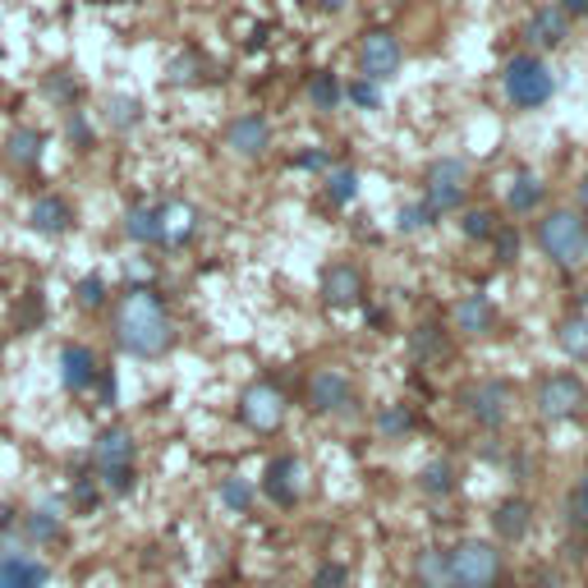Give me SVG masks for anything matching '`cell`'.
Returning <instances> with one entry per match:
<instances>
[{
  "label": "cell",
  "mask_w": 588,
  "mask_h": 588,
  "mask_svg": "<svg viewBox=\"0 0 588 588\" xmlns=\"http://www.w3.org/2000/svg\"><path fill=\"white\" fill-rule=\"evenodd\" d=\"M487 244H493L497 263H515V258H520V230H515V226H497Z\"/></svg>",
  "instance_id": "obj_46"
},
{
  "label": "cell",
  "mask_w": 588,
  "mask_h": 588,
  "mask_svg": "<svg viewBox=\"0 0 588 588\" xmlns=\"http://www.w3.org/2000/svg\"><path fill=\"white\" fill-rule=\"evenodd\" d=\"M0 363H5V341H0Z\"/></svg>",
  "instance_id": "obj_55"
},
{
  "label": "cell",
  "mask_w": 588,
  "mask_h": 588,
  "mask_svg": "<svg viewBox=\"0 0 588 588\" xmlns=\"http://www.w3.org/2000/svg\"><path fill=\"white\" fill-rule=\"evenodd\" d=\"M217 497H221V506L230 515H248L253 511V501H258V493H253V483L248 478H240V474H226L221 478V487H217Z\"/></svg>",
  "instance_id": "obj_34"
},
{
  "label": "cell",
  "mask_w": 588,
  "mask_h": 588,
  "mask_svg": "<svg viewBox=\"0 0 588 588\" xmlns=\"http://www.w3.org/2000/svg\"><path fill=\"white\" fill-rule=\"evenodd\" d=\"M234 414H240V423L248 427V433H258V437H271V433H281L285 427V414H290V400H285V391L277 382H248L240 391V405H234Z\"/></svg>",
  "instance_id": "obj_3"
},
{
  "label": "cell",
  "mask_w": 588,
  "mask_h": 588,
  "mask_svg": "<svg viewBox=\"0 0 588 588\" xmlns=\"http://www.w3.org/2000/svg\"><path fill=\"white\" fill-rule=\"evenodd\" d=\"M538 248L557 267H579L588 258V221L575 207H557L538 221Z\"/></svg>",
  "instance_id": "obj_2"
},
{
  "label": "cell",
  "mask_w": 588,
  "mask_h": 588,
  "mask_svg": "<svg viewBox=\"0 0 588 588\" xmlns=\"http://www.w3.org/2000/svg\"><path fill=\"white\" fill-rule=\"evenodd\" d=\"M409 349H414V359H433V355H446V341L433 322H423V327L409 331Z\"/></svg>",
  "instance_id": "obj_41"
},
{
  "label": "cell",
  "mask_w": 588,
  "mask_h": 588,
  "mask_svg": "<svg viewBox=\"0 0 588 588\" xmlns=\"http://www.w3.org/2000/svg\"><path fill=\"white\" fill-rule=\"evenodd\" d=\"M433 221H437V217H433V212L423 207V199H419V203H405V207H400V217H396L400 234H419V230H427Z\"/></svg>",
  "instance_id": "obj_45"
},
{
  "label": "cell",
  "mask_w": 588,
  "mask_h": 588,
  "mask_svg": "<svg viewBox=\"0 0 588 588\" xmlns=\"http://www.w3.org/2000/svg\"><path fill=\"white\" fill-rule=\"evenodd\" d=\"M446 561H450V584L460 588H493L506 571L497 542H483V538H464L456 552H446Z\"/></svg>",
  "instance_id": "obj_6"
},
{
  "label": "cell",
  "mask_w": 588,
  "mask_h": 588,
  "mask_svg": "<svg viewBox=\"0 0 588 588\" xmlns=\"http://www.w3.org/2000/svg\"><path fill=\"white\" fill-rule=\"evenodd\" d=\"M226 148H230V156H240V162H258V156H267V148H271V120L258 111L234 115V120L226 125Z\"/></svg>",
  "instance_id": "obj_14"
},
{
  "label": "cell",
  "mask_w": 588,
  "mask_h": 588,
  "mask_svg": "<svg viewBox=\"0 0 588 588\" xmlns=\"http://www.w3.org/2000/svg\"><path fill=\"white\" fill-rule=\"evenodd\" d=\"M74 308L78 312H106L111 308V285L102 271H88V277L74 281Z\"/></svg>",
  "instance_id": "obj_30"
},
{
  "label": "cell",
  "mask_w": 588,
  "mask_h": 588,
  "mask_svg": "<svg viewBox=\"0 0 588 588\" xmlns=\"http://www.w3.org/2000/svg\"><path fill=\"white\" fill-rule=\"evenodd\" d=\"M565 520H571V528H588V497L571 493V501H565Z\"/></svg>",
  "instance_id": "obj_49"
},
{
  "label": "cell",
  "mask_w": 588,
  "mask_h": 588,
  "mask_svg": "<svg viewBox=\"0 0 588 588\" xmlns=\"http://www.w3.org/2000/svg\"><path fill=\"white\" fill-rule=\"evenodd\" d=\"M28 230L42 234V240H65L74 230V203L65 193H37L28 207Z\"/></svg>",
  "instance_id": "obj_16"
},
{
  "label": "cell",
  "mask_w": 588,
  "mask_h": 588,
  "mask_svg": "<svg viewBox=\"0 0 588 588\" xmlns=\"http://www.w3.org/2000/svg\"><path fill=\"white\" fill-rule=\"evenodd\" d=\"M464 199H469V166L460 162V156H437L423 175V207L442 221V217H450V212H460Z\"/></svg>",
  "instance_id": "obj_4"
},
{
  "label": "cell",
  "mask_w": 588,
  "mask_h": 588,
  "mask_svg": "<svg viewBox=\"0 0 588 588\" xmlns=\"http://www.w3.org/2000/svg\"><path fill=\"white\" fill-rule=\"evenodd\" d=\"M47 584H51V565L33 557L28 547L0 557V588H47Z\"/></svg>",
  "instance_id": "obj_19"
},
{
  "label": "cell",
  "mask_w": 588,
  "mask_h": 588,
  "mask_svg": "<svg viewBox=\"0 0 588 588\" xmlns=\"http://www.w3.org/2000/svg\"><path fill=\"white\" fill-rule=\"evenodd\" d=\"M139 460V442H133V433L125 423H106L92 433V446H88V464L102 474V469H125Z\"/></svg>",
  "instance_id": "obj_13"
},
{
  "label": "cell",
  "mask_w": 588,
  "mask_h": 588,
  "mask_svg": "<svg viewBox=\"0 0 588 588\" xmlns=\"http://www.w3.org/2000/svg\"><path fill=\"white\" fill-rule=\"evenodd\" d=\"M378 433L386 442H400L405 433H414V409H405V405H386L382 414H378Z\"/></svg>",
  "instance_id": "obj_40"
},
{
  "label": "cell",
  "mask_w": 588,
  "mask_h": 588,
  "mask_svg": "<svg viewBox=\"0 0 588 588\" xmlns=\"http://www.w3.org/2000/svg\"><path fill=\"white\" fill-rule=\"evenodd\" d=\"M148 120V106H143V97H133V92H111L106 102H102V125L111 133H133V129H143Z\"/></svg>",
  "instance_id": "obj_23"
},
{
  "label": "cell",
  "mask_w": 588,
  "mask_h": 588,
  "mask_svg": "<svg viewBox=\"0 0 588 588\" xmlns=\"http://www.w3.org/2000/svg\"><path fill=\"white\" fill-rule=\"evenodd\" d=\"M290 166H294V170H322V166H331V156L318 152V148H308V152H299V156H290Z\"/></svg>",
  "instance_id": "obj_48"
},
{
  "label": "cell",
  "mask_w": 588,
  "mask_h": 588,
  "mask_svg": "<svg viewBox=\"0 0 588 588\" xmlns=\"http://www.w3.org/2000/svg\"><path fill=\"white\" fill-rule=\"evenodd\" d=\"M442 588H460V584H442Z\"/></svg>",
  "instance_id": "obj_56"
},
{
  "label": "cell",
  "mask_w": 588,
  "mask_h": 588,
  "mask_svg": "<svg viewBox=\"0 0 588 588\" xmlns=\"http://www.w3.org/2000/svg\"><path fill=\"white\" fill-rule=\"evenodd\" d=\"M414 575H419L423 588H442V584H450V561H446L442 547H427V552H419Z\"/></svg>",
  "instance_id": "obj_37"
},
{
  "label": "cell",
  "mask_w": 588,
  "mask_h": 588,
  "mask_svg": "<svg viewBox=\"0 0 588 588\" xmlns=\"http://www.w3.org/2000/svg\"><path fill=\"white\" fill-rule=\"evenodd\" d=\"M575 493H579V497H588V469L579 474V487H575Z\"/></svg>",
  "instance_id": "obj_52"
},
{
  "label": "cell",
  "mask_w": 588,
  "mask_h": 588,
  "mask_svg": "<svg viewBox=\"0 0 588 588\" xmlns=\"http://www.w3.org/2000/svg\"><path fill=\"white\" fill-rule=\"evenodd\" d=\"M538 588H565V584H561V579H542Z\"/></svg>",
  "instance_id": "obj_54"
},
{
  "label": "cell",
  "mask_w": 588,
  "mask_h": 588,
  "mask_svg": "<svg viewBox=\"0 0 588 588\" xmlns=\"http://www.w3.org/2000/svg\"><path fill=\"white\" fill-rule=\"evenodd\" d=\"M349 405H355V378H349L345 368L327 363L308 378V409L312 414H345Z\"/></svg>",
  "instance_id": "obj_10"
},
{
  "label": "cell",
  "mask_w": 588,
  "mask_h": 588,
  "mask_svg": "<svg viewBox=\"0 0 588 588\" xmlns=\"http://www.w3.org/2000/svg\"><path fill=\"white\" fill-rule=\"evenodd\" d=\"M501 221L493 217V212H487V207H469L464 212V221H460V230H464V240H493V230H497Z\"/></svg>",
  "instance_id": "obj_42"
},
{
  "label": "cell",
  "mask_w": 588,
  "mask_h": 588,
  "mask_svg": "<svg viewBox=\"0 0 588 588\" xmlns=\"http://www.w3.org/2000/svg\"><path fill=\"white\" fill-rule=\"evenodd\" d=\"M363 271L355 263H331L322 271V304L327 308H355L363 299Z\"/></svg>",
  "instance_id": "obj_18"
},
{
  "label": "cell",
  "mask_w": 588,
  "mask_h": 588,
  "mask_svg": "<svg viewBox=\"0 0 588 588\" xmlns=\"http://www.w3.org/2000/svg\"><path fill=\"white\" fill-rule=\"evenodd\" d=\"M405 65V47L391 28H368L359 42V78H372V84H391Z\"/></svg>",
  "instance_id": "obj_8"
},
{
  "label": "cell",
  "mask_w": 588,
  "mask_h": 588,
  "mask_svg": "<svg viewBox=\"0 0 588 588\" xmlns=\"http://www.w3.org/2000/svg\"><path fill=\"white\" fill-rule=\"evenodd\" d=\"M322 10H345V0H322Z\"/></svg>",
  "instance_id": "obj_53"
},
{
  "label": "cell",
  "mask_w": 588,
  "mask_h": 588,
  "mask_svg": "<svg viewBox=\"0 0 588 588\" xmlns=\"http://www.w3.org/2000/svg\"><path fill=\"white\" fill-rule=\"evenodd\" d=\"M542 180L534 170H515L511 180H506V207L515 212V217H528V212H538L542 207Z\"/></svg>",
  "instance_id": "obj_28"
},
{
  "label": "cell",
  "mask_w": 588,
  "mask_h": 588,
  "mask_svg": "<svg viewBox=\"0 0 588 588\" xmlns=\"http://www.w3.org/2000/svg\"><path fill=\"white\" fill-rule=\"evenodd\" d=\"M55 372H61V386L69 391V396H88L97 372H102V355L84 341H65L61 355H55Z\"/></svg>",
  "instance_id": "obj_12"
},
{
  "label": "cell",
  "mask_w": 588,
  "mask_h": 588,
  "mask_svg": "<svg viewBox=\"0 0 588 588\" xmlns=\"http://www.w3.org/2000/svg\"><path fill=\"white\" fill-rule=\"evenodd\" d=\"M349 584V571L341 561H322L318 571H312V588H345Z\"/></svg>",
  "instance_id": "obj_47"
},
{
  "label": "cell",
  "mask_w": 588,
  "mask_h": 588,
  "mask_svg": "<svg viewBox=\"0 0 588 588\" xmlns=\"http://www.w3.org/2000/svg\"><path fill=\"white\" fill-rule=\"evenodd\" d=\"M156 221H162V244H156V248L180 253V248H189L193 240H199L203 212L193 203H184V199H166V203H156Z\"/></svg>",
  "instance_id": "obj_11"
},
{
  "label": "cell",
  "mask_w": 588,
  "mask_h": 588,
  "mask_svg": "<svg viewBox=\"0 0 588 588\" xmlns=\"http://www.w3.org/2000/svg\"><path fill=\"white\" fill-rule=\"evenodd\" d=\"M345 102H355L359 111H382V84L355 78V84H345Z\"/></svg>",
  "instance_id": "obj_43"
},
{
  "label": "cell",
  "mask_w": 588,
  "mask_h": 588,
  "mask_svg": "<svg viewBox=\"0 0 588 588\" xmlns=\"http://www.w3.org/2000/svg\"><path fill=\"white\" fill-rule=\"evenodd\" d=\"M65 143L78 152V156H88L97 148V125H92V115L88 111H65Z\"/></svg>",
  "instance_id": "obj_36"
},
{
  "label": "cell",
  "mask_w": 588,
  "mask_h": 588,
  "mask_svg": "<svg viewBox=\"0 0 588 588\" xmlns=\"http://www.w3.org/2000/svg\"><path fill=\"white\" fill-rule=\"evenodd\" d=\"M571 37V14L561 5H538L524 18V42L528 47H561Z\"/></svg>",
  "instance_id": "obj_20"
},
{
  "label": "cell",
  "mask_w": 588,
  "mask_h": 588,
  "mask_svg": "<svg viewBox=\"0 0 588 588\" xmlns=\"http://www.w3.org/2000/svg\"><path fill=\"white\" fill-rule=\"evenodd\" d=\"M47 156V133L37 125H18L10 139H5V162L18 170V175H33L37 166H42Z\"/></svg>",
  "instance_id": "obj_21"
},
{
  "label": "cell",
  "mask_w": 588,
  "mask_h": 588,
  "mask_svg": "<svg viewBox=\"0 0 588 588\" xmlns=\"http://www.w3.org/2000/svg\"><path fill=\"white\" fill-rule=\"evenodd\" d=\"M42 322H47V294L42 290H24L18 294V304H14V331L18 336H33Z\"/></svg>",
  "instance_id": "obj_33"
},
{
  "label": "cell",
  "mask_w": 588,
  "mask_h": 588,
  "mask_svg": "<svg viewBox=\"0 0 588 588\" xmlns=\"http://www.w3.org/2000/svg\"><path fill=\"white\" fill-rule=\"evenodd\" d=\"M450 318H456V331L460 336H487V331L497 327V304L487 299V294H464V299L456 304V312H450Z\"/></svg>",
  "instance_id": "obj_22"
},
{
  "label": "cell",
  "mask_w": 588,
  "mask_h": 588,
  "mask_svg": "<svg viewBox=\"0 0 588 588\" xmlns=\"http://www.w3.org/2000/svg\"><path fill=\"white\" fill-rule=\"evenodd\" d=\"M102 501H106V493H102V483H97V469L78 464L69 474V511L74 515H97L102 511Z\"/></svg>",
  "instance_id": "obj_26"
},
{
  "label": "cell",
  "mask_w": 588,
  "mask_h": 588,
  "mask_svg": "<svg viewBox=\"0 0 588 588\" xmlns=\"http://www.w3.org/2000/svg\"><path fill=\"white\" fill-rule=\"evenodd\" d=\"M18 534L28 547H51L65 538V506L55 497H42L33 511H18Z\"/></svg>",
  "instance_id": "obj_15"
},
{
  "label": "cell",
  "mask_w": 588,
  "mask_h": 588,
  "mask_svg": "<svg viewBox=\"0 0 588 588\" xmlns=\"http://www.w3.org/2000/svg\"><path fill=\"white\" fill-rule=\"evenodd\" d=\"M42 97L55 111H74L78 102H84V84H78V74L69 65H55V69L42 74Z\"/></svg>",
  "instance_id": "obj_27"
},
{
  "label": "cell",
  "mask_w": 588,
  "mask_h": 588,
  "mask_svg": "<svg viewBox=\"0 0 588 588\" xmlns=\"http://www.w3.org/2000/svg\"><path fill=\"white\" fill-rule=\"evenodd\" d=\"M120 230H125V240H129V244L156 248V244H162V221H156V203H133V207H125Z\"/></svg>",
  "instance_id": "obj_25"
},
{
  "label": "cell",
  "mask_w": 588,
  "mask_h": 588,
  "mask_svg": "<svg viewBox=\"0 0 588 588\" xmlns=\"http://www.w3.org/2000/svg\"><path fill=\"white\" fill-rule=\"evenodd\" d=\"M575 193H579V207H575V212H579V217L588 221V175H584V180H579V189H575Z\"/></svg>",
  "instance_id": "obj_50"
},
{
  "label": "cell",
  "mask_w": 588,
  "mask_h": 588,
  "mask_svg": "<svg viewBox=\"0 0 588 588\" xmlns=\"http://www.w3.org/2000/svg\"><path fill=\"white\" fill-rule=\"evenodd\" d=\"M561 10L571 14V18H575V14H588V0H561Z\"/></svg>",
  "instance_id": "obj_51"
},
{
  "label": "cell",
  "mask_w": 588,
  "mask_h": 588,
  "mask_svg": "<svg viewBox=\"0 0 588 588\" xmlns=\"http://www.w3.org/2000/svg\"><path fill=\"white\" fill-rule=\"evenodd\" d=\"M493 528H497L501 542H520L528 528H534V506H528L524 497H506L493 511Z\"/></svg>",
  "instance_id": "obj_24"
},
{
  "label": "cell",
  "mask_w": 588,
  "mask_h": 588,
  "mask_svg": "<svg viewBox=\"0 0 588 588\" xmlns=\"http://www.w3.org/2000/svg\"><path fill=\"white\" fill-rule=\"evenodd\" d=\"M97 483H102V493H106V497L125 501V497H133V487H139V464H125V469H102V474H97Z\"/></svg>",
  "instance_id": "obj_39"
},
{
  "label": "cell",
  "mask_w": 588,
  "mask_h": 588,
  "mask_svg": "<svg viewBox=\"0 0 588 588\" xmlns=\"http://www.w3.org/2000/svg\"><path fill=\"white\" fill-rule=\"evenodd\" d=\"M327 199L331 207H349L359 199V170L355 166H331L327 170Z\"/></svg>",
  "instance_id": "obj_35"
},
{
  "label": "cell",
  "mask_w": 588,
  "mask_h": 588,
  "mask_svg": "<svg viewBox=\"0 0 588 588\" xmlns=\"http://www.w3.org/2000/svg\"><path fill=\"white\" fill-rule=\"evenodd\" d=\"M203 74H207V61L199 51H180V55H170L166 61V84L170 88H199Z\"/></svg>",
  "instance_id": "obj_31"
},
{
  "label": "cell",
  "mask_w": 588,
  "mask_h": 588,
  "mask_svg": "<svg viewBox=\"0 0 588 588\" xmlns=\"http://www.w3.org/2000/svg\"><path fill=\"white\" fill-rule=\"evenodd\" d=\"M501 84H506V97H511V106H520V111H538V106L552 102L557 74L547 69L538 55H528V51H524V55H515V61L506 65Z\"/></svg>",
  "instance_id": "obj_5"
},
{
  "label": "cell",
  "mask_w": 588,
  "mask_h": 588,
  "mask_svg": "<svg viewBox=\"0 0 588 588\" xmlns=\"http://www.w3.org/2000/svg\"><path fill=\"white\" fill-rule=\"evenodd\" d=\"M584 405H588V386L575 378V372H552V378H542V386H538V414L547 423L579 419Z\"/></svg>",
  "instance_id": "obj_7"
},
{
  "label": "cell",
  "mask_w": 588,
  "mask_h": 588,
  "mask_svg": "<svg viewBox=\"0 0 588 588\" xmlns=\"http://www.w3.org/2000/svg\"><path fill=\"white\" fill-rule=\"evenodd\" d=\"M511 405H515V391L506 382H497V378L464 391V409H469V419H474L483 433H501L506 419H511Z\"/></svg>",
  "instance_id": "obj_9"
},
{
  "label": "cell",
  "mask_w": 588,
  "mask_h": 588,
  "mask_svg": "<svg viewBox=\"0 0 588 588\" xmlns=\"http://www.w3.org/2000/svg\"><path fill=\"white\" fill-rule=\"evenodd\" d=\"M263 497L277 501L281 511L299 506V497H304V464L294 460V456H277V460L263 469Z\"/></svg>",
  "instance_id": "obj_17"
},
{
  "label": "cell",
  "mask_w": 588,
  "mask_h": 588,
  "mask_svg": "<svg viewBox=\"0 0 588 588\" xmlns=\"http://www.w3.org/2000/svg\"><path fill=\"white\" fill-rule=\"evenodd\" d=\"M92 400L102 405V409H115V400H120V382H115V368H111V363H102V372H97Z\"/></svg>",
  "instance_id": "obj_44"
},
{
  "label": "cell",
  "mask_w": 588,
  "mask_h": 588,
  "mask_svg": "<svg viewBox=\"0 0 588 588\" xmlns=\"http://www.w3.org/2000/svg\"><path fill=\"white\" fill-rule=\"evenodd\" d=\"M308 102H312V111H336L345 102V84L331 69L308 74Z\"/></svg>",
  "instance_id": "obj_32"
},
{
  "label": "cell",
  "mask_w": 588,
  "mask_h": 588,
  "mask_svg": "<svg viewBox=\"0 0 588 588\" xmlns=\"http://www.w3.org/2000/svg\"><path fill=\"white\" fill-rule=\"evenodd\" d=\"M111 341L129 359H166L175 349V322L156 285H125L111 308Z\"/></svg>",
  "instance_id": "obj_1"
},
{
  "label": "cell",
  "mask_w": 588,
  "mask_h": 588,
  "mask_svg": "<svg viewBox=\"0 0 588 588\" xmlns=\"http://www.w3.org/2000/svg\"><path fill=\"white\" fill-rule=\"evenodd\" d=\"M419 487H423L427 497H450V493H456V464H450V460H433V464H423Z\"/></svg>",
  "instance_id": "obj_38"
},
{
  "label": "cell",
  "mask_w": 588,
  "mask_h": 588,
  "mask_svg": "<svg viewBox=\"0 0 588 588\" xmlns=\"http://www.w3.org/2000/svg\"><path fill=\"white\" fill-rule=\"evenodd\" d=\"M557 345L565 359L588 363V312H565L557 322Z\"/></svg>",
  "instance_id": "obj_29"
}]
</instances>
